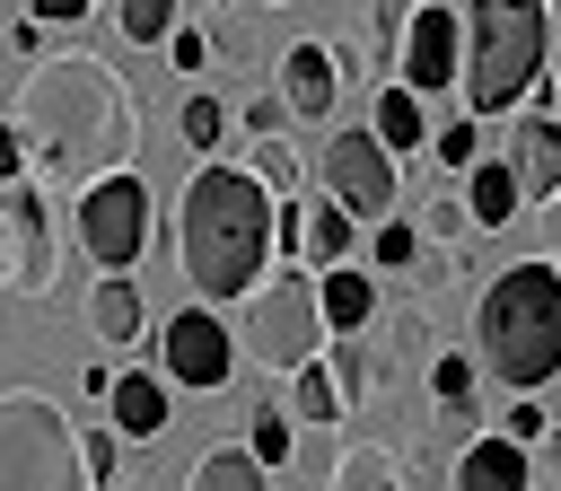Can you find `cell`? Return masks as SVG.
<instances>
[{"label":"cell","mask_w":561,"mask_h":491,"mask_svg":"<svg viewBox=\"0 0 561 491\" xmlns=\"http://www.w3.org/2000/svg\"><path fill=\"white\" fill-rule=\"evenodd\" d=\"M9 123L35 149V184H96V175L131 167V140H140V105L96 53L26 61Z\"/></svg>","instance_id":"1"},{"label":"cell","mask_w":561,"mask_h":491,"mask_svg":"<svg viewBox=\"0 0 561 491\" xmlns=\"http://www.w3.org/2000/svg\"><path fill=\"white\" fill-rule=\"evenodd\" d=\"M272 193L245 175V167H228V158H202L193 167V184H184V202H175V263H184V281L202 289V307H219V298H245L263 272H272Z\"/></svg>","instance_id":"2"},{"label":"cell","mask_w":561,"mask_h":491,"mask_svg":"<svg viewBox=\"0 0 561 491\" xmlns=\"http://www.w3.org/2000/svg\"><path fill=\"white\" fill-rule=\"evenodd\" d=\"M473 351H482L491 386H508V395H543L561 377V263L552 254L491 272V289L473 298Z\"/></svg>","instance_id":"3"},{"label":"cell","mask_w":561,"mask_h":491,"mask_svg":"<svg viewBox=\"0 0 561 491\" xmlns=\"http://www.w3.org/2000/svg\"><path fill=\"white\" fill-rule=\"evenodd\" d=\"M552 9L543 0H473L465 9V114L491 123V114H517L535 96V79L552 70Z\"/></svg>","instance_id":"4"},{"label":"cell","mask_w":561,"mask_h":491,"mask_svg":"<svg viewBox=\"0 0 561 491\" xmlns=\"http://www.w3.org/2000/svg\"><path fill=\"white\" fill-rule=\"evenodd\" d=\"M324 342H333L324 333V298H316V272L298 254L237 298V359H254L263 377H298Z\"/></svg>","instance_id":"5"},{"label":"cell","mask_w":561,"mask_h":491,"mask_svg":"<svg viewBox=\"0 0 561 491\" xmlns=\"http://www.w3.org/2000/svg\"><path fill=\"white\" fill-rule=\"evenodd\" d=\"M0 491H96L79 421L35 386H0Z\"/></svg>","instance_id":"6"},{"label":"cell","mask_w":561,"mask_h":491,"mask_svg":"<svg viewBox=\"0 0 561 491\" xmlns=\"http://www.w3.org/2000/svg\"><path fill=\"white\" fill-rule=\"evenodd\" d=\"M149 246H158V219H149V175L114 167V175L79 184V254H88L96 272H131V263H149Z\"/></svg>","instance_id":"7"},{"label":"cell","mask_w":561,"mask_h":491,"mask_svg":"<svg viewBox=\"0 0 561 491\" xmlns=\"http://www.w3.org/2000/svg\"><path fill=\"white\" fill-rule=\"evenodd\" d=\"M0 281L18 298H53L61 281V228H53V184L18 175L0 184Z\"/></svg>","instance_id":"8"},{"label":"cell","mask_w":561,"mask_h":491,"mask_svg":"<svg viewBox=\"0 0 561 491\" xmlns=\"http://www.w3.org/2000/svg\"><path fill=\"white\" fill-rule=\"evenodd\" d=\"M316 175H324V202H342L359 228H377L394 210V149L377 132H333L316 149Z\"/></svg>","instance_id":"9"},{"label":"cell","mask_w":561,"mask_h":491,"mask_svg":"<svg viewBox=\"0 0 561 491\" xmlns=\"http://www.w3.org/2000/svg\"><path fill=\"white\" fill-rule=\"evenodd\" d=\"M158 377L167 386H228L237 377V324H219V307H184V316H167L158 324Z\"/></svg>","instance_id":"10"},{"label":"cell","mask_w":561,"mask_h":491,"mask_svg":"<svg viewBox=\"0 0 561 491\" xmlns=\"http://www.w3.org/2000/svg\"><path fill=\"white\" fill-rule=\"evenodd\" d=\"M394 79H403L412 96L456 88V79H465V9L412 0V26H403V44H394Z\"/></svg>","instance_id":"11"},{"label":"cell","mask_w":561,"mask_h":491,"mask_svg":"<svg viewBox=\"0 0 561 491\" xmlns=\"http://www.w3.org/2000/svg\"><path fill=\"white\" fill-rule=\"evenodd\" d=\"M500 158H508V175H517V193L526 202H552L561 193V114H517L508 123V140H500Z\"/></svg>","instance_id":"12"},{"label":"cell","mask_w":561,"mask_h":491,"mask_svg":"<svg viewBox=\"0 0 561 491\" xmlns=\"http://www.w3.org/2000/svg\"><path fill=\"white\" fill-rule=\"evenodd\" d=\"M280 96H289V114L298 123H324L333 105H342V61H333V44H289L280 53Z\"/></svg>","instance_id":"13"},{"label":"cell","mask_w":561,"mask_h":491,"mask_svg":"<svg viewBox=\"0 0 561 491\" xmlns=\"http://www.w3.org/2000/svg\"><path fill=\"white\" fill-rule=\"evenodd\" d=\"M456 491H535V465L517 438H473L456 456Z\"/></svg>","instance_id":"14"},{"label":"cell","mask_w":561,"mask_h":491,"mask_svg":"<svg viewBox=\"0 0 561 491\" xmlns=\"http://www.w3.org/2000/svg\"><path fill=\"white\" fill-rule=\"evenodd\" d=\"M316 298H324V333H368V316H377V272L333 263V272H316Z\"/></svg>","instance_id":"15"},{"label":"cell","mask_w":561,"mask_h":491,"mask_svg":"<svg viewBox=\"0 0 561 491\" xmlns=\"http://www.w3.org/2000/svg\"><path fill=\"white\" fill-rule=\"evenodd\" d=\"M517 175H508V158H473L465 167V210H473V228H508L517 219Z\"/></svg>","instance_id":"16"},{"label":"cell","mask_w":561,"mask_h":491,"mask_svg":"<svg viewBox=\"0 0 561 491\" xmlns=\"http://www.w3.org/2000/svg\"><path fill=\"white\" fill-rule=\"evenodd\" d=\"M105 403H114V430H123V438H158V430H167V377H140V368H123Z\"/></svg>","instance_id":"17"},{"label":"cell","mask_w":561,"mask_h":491,"mask_svg":"<svg viewBox=\"0 0 561 491\" xmlns=\"http://www.w3.org/2000/svg\"><path fill=\"white\" fill-rule=\"evenodd\" d=\"M88 333H96V342H131V333H140V281L105 272V281L88 289Z\"/></svg>","instance_id":"18"},{"label":"cell","mask_w":561,"mask_h":491,"mask_svg":"<svg viewBox=\"0 0 561 491\" xmlns=\"http://www.w3.org/2000/svg\"><path fill=\"white\" fill-rule=\"evenodd\" d=\"M333 491H403V456L377 447V438H351L333 456Z\"/></svg>","instance_id":"19"},{"label":"cell","mask_w":561,"mask_h":491,"mask_svg":"<svg viewBox=\"0 0 561 491\" xmlns=\"http://www.w3.org/2000/svg\"><path fill=\"white\" fill-rule=\"evenodd\" d=\"M351 210L342 202H307V246H298V263L307 272H333V263H351Z\"/></svg>","instance_id":"20"},{"label":"cell","mask_w":561,"mask_h":491,"mask_svg":"<svg viewBox=\"0 0 561 491\" xmlns=\"http://www.w3.org/2000/svg\"><path fill=\"white\" fill-rule=\"evenodd\" d=\"M473 395H482V359L438 351V359H430V403H438V421H473Z\"/></svg>","instance_id":"21"},{"label":"cell","mask_w":561,"mask_h":491,"mask_svg":"<svg viewBox=\"0 0 561 491\" xmlns=\"http://www.w3.org/2000/svg\"><path fill=\"white\" fill-rule=\"evenodd\" d=\"M263 482H272V465H254V447H210L184 473V491H263Z\"/></svg>","instance_id":"22"},{"label":"cell","mask_w":561,"mask_h":491,"mask_svg":"<svg viewBox=\"0 0 561 491\" xmlns=\"http://www.w3.org/2000/svg\"><path fill=\"white\" fill-rule=\"evenodd\" d=\"M245 421H254V430H245L254 465H289V456H298V430H289V395H280V377H272V395H263Z\"/></svg>","instance_id":"23"},{"label":"cell","mask_w":561,"mask_h":491,"mask_svg":"<svg viewBox=\"0 0 561 491\" xmlns=\"http://www.w3.org/2000/svg\"><path fill=\"white\" fill-rule=\"evenodd\" d=\"M228 123H237V114H228L210 88H193V96L175 105V132H184V149H193V158H219V149H228Z\"/></svg>","instance_id":"24"},{"label":"cell","mask_w":561,"mask_h":491,"mask_svg":"<svg viewBox=\"0 0 561 491\" xmlns=\"http://www.w3.org/2000/svg\"><path fill=\"white\" fill-rule=\"evenodd\" d=\"M368 132H377L386 149H421V140H430V123H421V96H412V88L394 79V88L377 96V114H368Z\"/></svg>","instance_id":"25"},{"label":"cell","mask_w":561,"mask_h":491,"mask_svg":"<svg viewBox=\"0 0 561 491\" xmlns=\"http://www.w3.org/2000/svg\"><path fill=\"white\" fill-rule=\"evenodd\" d=\"M324 368H333V395H342V412H359V403L377 395V368H368L359 333H333V342H324Z\"/></svg>","instance_id":"26"},{"label":"cell","mask_w":561,"mask_h":491,"mask_svg":"<svg viewBox=\"0 0 561 491\" xmlns=\"http://www.w3.org/2000/svg\"><path fill=\"white\" fill-rule=\"evenodd\" d=\"M289 386V421H351L342 412V395H333V368H324V351L298 368V377H280Z\"/></svg>","instance_id":"27"},{"label":"cell","mask_w":561,"mask_h":491,"mask_svg":"<svg viewBox=\"0 0 561 491\" xmlns=\"http://www.w3.org/2000/svg\"><path fill=\"white\" fill-rule=\"evenodd\" d=\"M245 175H254L272 202H298V158H289V140H245Z\"/></svg>","instance_id":"28"},{"label":"cell","mask_w":561,"mask_h":491,"mask_svg":"<svg viewBox=\"0 0 561 491\" xmlns=\"http://www.w3.org/2000/svg\"><path fill=\"white\" fill-rule=\"evenodd\" d=\"M175 9L184 0H114V26H123V44H167L175 35Z\"/></svg>","instance_id":"29"},{"label":"cell","mask_w":561,"mask_h":491,"mask_svg":"<svg viewBox=\"0 0 561 491\" xmlns=\"http://www.w3.org/2000/svg\"><path fill=\"white\" fill-rule=\"evenodd\" d=\"M368 263H377V272H412V263H421V228H412V219H377Z\"/></svg>","instance_id":"30"},{"label":"cell","mask_w":561,"mask_h":491,"mask_svg":"<svg viewBox=\"0 0 561 491\" xmlns=\"http://www.w3.org/2000/svg\"><path fill=\"white\" fill-rule=\"evenodd\" d=\"M430 158H438V167H473V158H482V123H473V114L438 123V132H430Z\"/></svg>","instance_id":"31"},{"label":"cell","mask_w":561,"mask_h":491,"mask_svg":"<svg viewBox=\"0 0 561 491\" xmlns=\"http://www.w3.org/2000/svg\"><path fill=\"white\" fill-rule=\"evenodd\" d=\"M386 351H394V359H412V368H421V359H438V342H430L421 307H394V316H386Z\"/></svg>","instance_id":"32"},{"label":"cell","mask_w":561,"mask_h":491,"mask_svg":"<svg viewBox=\"0 0 561 491\" xmlns=\"http://www.w3.org/2000/svg\"><path fill=\"white\" fill-rule=\"evenodd\" d=\"M237 123H245L254 140H280V123H289V96H280V79H272V88H254V96L237 105Z\"/></svg>","instance_id":"33"},{"label":"cell","mask_w":561,"mask_h":491,"mask_svg":"<svg viewBox=\"0 0 561 491\" xmlns=\"http://www.w3.org/2000/svg\"><path fill=\"white\" fill-rule=\"evenodd\" d=\"M465 228H473L465 193H438V202H421V237H438V246H465Z\"/></svg>","instance_id":"34"},{"label":"cell","mask_w":561,"mask_h":491,"mask_svg":"<svg viewBox=\"0 0 561 491\" xmlns=\"http://www.w3.org/2000/svg\"><path fill=\"white\" fill-rule=\"evenodd\" d=\"M500 438H517V447H543V438H552V412H543L535 395H517V403L500 412Z\"/></svg>","instance_id":"35"},{"label":"cell","mask_w":561,"mask_h":491,"mask_svg":"<svg viewBox=\"0 0 561 491\" xmlns=\"http://www.w3.org/2000/svg\"><path fill=\"white\" fill-rule=\"evenodd\" d=\"M79 456H88V473H96V491H105L114 465H123V430H79Z\"/></svg>","instance_id":"36"},{"label":"cell","mask_w":561,"mask_h":491,"mask_svg":"<svg viewBox=\"0 0 561 491\" xmlns=\"http://www.w3.org/2000/svg\"><path fill=\"white\" fill-rule=\"evenodd\" d=\"M368 26H377V61L394 70V44H403V26H412V0H377V9H368Z\"/></svg>","instance_id":"37"},{"label":"cell","mask_w":561,"mask_h":491,"mask_svg":"<svg viewBox=\"0 0 561 491\" xmlns=\"http://www.w3.org/2000/svg\"><path fill=\"white\" fill-rule=\"evenodd\" d=\"M167 61H175V70H210V35L175 26V35H167Z\"/></svg>","instance_id":"38"},{"label":"cell","mask_w":561,"mask_h":491,"mask_svg":"<svg viewBox=\"0 0 561 491\" xmlns=\"http://www.w3.org/2000/svg\"><path fill=\"white\" fill-rule=\"evenodd\" d=\"M26 167H35V149H26V132H18V123H0V184H18Z\"/></svg>","instance_id":"39"},{"label":"cell","mask_w":561,"mask_h":491,"mask_svg":"<svg viewBox=\"0 0 561 491\" xmlns=\"http://www.w3.org/2000/svg\"><path fill=\"white\" fill-rule=\"evenodd\" d=\"M96 0H26V18H44V26H79Z\"/></svg>","instance_id":"40"},{"label":"cell","mask_w":561,"mask_h":491,"mask_svg":"<svg viewBox=\"0 0 561 491\" xmlns=\"http://www.w3.org/2000/svg\"><path fill=\"white\" fill-rule=\"evenodd\" d=\"M535 96H543V114H561V35H552V70L535 79Z\"/></svg>","instance_id":"41"},{"label":"cell","mask_w":561,"mask_h":491,"mask_svg":"<svg viewBox=\"0 0 561 491\" xmlns=\"http://www.w3.org/2000/svg\"><path fill=\"white\" fill-rule=\"evenodd\" d=\"M543 237H552V263H561V193L543 202Z\"/></svg>","instance_id":"42"},{"label":"cell","mask_w":561,"mask_h":491,"mask_svg":"<svg viewBox=\"0 0 561 491\" xmlns=\"http://www.w3.org/2000/svg\"><path fill=\"white\" fill-rule=\"evenodd\" d=\"M543 456H552V473H561V430H552V438H543Z\"/></svg>","instance_id":"43"},{"label":"cell","mask_w":561,"mask_h":491,"mask_svg":"<svg viewBox=\"0 0 561 491\" xmlns=\"http://www.w3.org/2000/svg\"><path fill=\"white\" fill-rule=\"evenodd\" d=\"M543 9H552V26H561V0H543Z\"/></svg>","instance_id":"44"},{"label":"cell","mask_w":561,"mask_h":491,"mask_svg":"<svg viewBox=\"0 0 561 491\" xmlns=\"http://www.w3.org/2000/svg\"><path fill=\"white\" fill-rule=\"evenodd\" d=\"M202 9H228V0H202Z\"/></svg>","instance_id":"45"},{"label":"cell","mask_w":561,"mask_h":491,"mask_svg":"<svg viewBox=\"0 0 561 491\" xmlns=\"http://www.w3.org/2000/svg\"><path fill=\"white\" fill-rule=\"evenodd\" d=\"M552 491H561V482H552Z\"/></svg>","instance_id":"46"}]
</instances>
